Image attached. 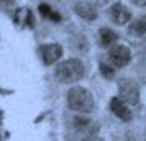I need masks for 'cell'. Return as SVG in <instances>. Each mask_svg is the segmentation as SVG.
Listing matches in <instances>:
<instances>
[{"instance_id": "obj_1", "label": "cell", "mask_w": 146, "mask_h": 141, "mask_svg": "<svg viewBox=\"0 0 146 141\" xmlns=\"http://www.w3.org/2000/svg\"><path fill=\"white\" fill-rule=\"evenodd\" d=\"M67 105L71 110L79 113H90L94 110V97L90 90L82 85H74L67 92Z\"/></svg>"}, {"instance_id": "obj_2", "label": "cell", "mask_w": 146, "mask_h": 141, "mask_svg": "<svg viewBox=\"0 0 146 141\" xmlns=\"http://www.w3.org/2000/svg\"><path fill=\"white\" fill-rule=\"evenodd\" d=\"M84 72H86V67L82 64V61L76 58L64 61L56 67V77L62 84H74L80 81L84 77Z\"/></svg>"}, {"instance_id": "obj_3", "label": "cell", "mask_w": 146, "mask_h": 141, "mask_svg": "<svg viewBox=\"0 0 146 141\" xmlns=\"http://www.w3.org/2000/svg\"><path fill=\"white\" fill-rule=\"evenodd\" d=\"M118 94L120 99H123L128 105H136L139 102V89L135 81L121 79L118 82Z\"/></svg>"}, {"instance_id": "obj_4", "label": "cell", "mask_w": 146, "mask_h": 141, "mask_svg": "<svg viewBox=\"0 0 146 141\" xmlns=\"http://www.w3.org/2000/svg\"><path fill=\"white\" fill-rule=\"evenodd\" d=\"M40 56L46 66H51L62 56V48H61V44H56V43L43 44V46H40Z\"/></svg>"}, {"instance_id": "obj_5", "label": "cell", "mask_w": 146, "mask_h": 141, "mask_svg": "<svg viewBox=\"0 0 146 141\" xmlns=\"http://www.w3.org/2000/svg\"><path fill=\"white\" fill-rule=\"evenodd\" d=\"M108 59H110V62H112L115 67H123L126 66L128 62H130V59H131V53H130V49L126 46H121V44H118V46H115L110 49V53H108Z\"/></svg>"}, {"instance_id": "obj_6", "label": "cell", "mask_w": 146, "mask_h": 141, "mask_svg": "<svg viewBox=\"0 0 146 141\" xmlns=\"http://www.w3.org/2000/svg\"><path fill=\"white\" fill-rule=\"evenodd\" d=\"M74 12L79 15L82 20H87V21L97 20V15H99L95 5L90 3V2H76L74 3Z\"/></svg>"}, {"instance_id": "obj_7", "label": "cell", "mask_w": 146, "mask_h": 141, "mask_svg": "<svg viewBox=\"0 0 146 141\" xmlns=\"http://www.w3.org/2000/svg\"><path fill=\"white\" fill-rule=\"evenodd\" d=\"M110 108H112V112L117 115L121 121H130L131 120L133 115H131V110H130V105H128L123 99H120V97L112 99V102H110Z\"/></svg>"}, {"instance_id": "obj_8", "label": "cell", "mask_w": 146, "mask_h": 141, "mask_svg": "<svg viewBox=\"0 0 146 141\" xmlns=\"http://www.w3.org/2000/svg\"><path fill=\"white\" fill-rule=\"evenodd\" d=\"M110 17H112V20L117 25H126L128 21L131 20V13H130V10L123 3H115V5H112V8H110Z\"/></svg>"}, {"instance_id": "obj_9", "label": "cell", "mask_w": 146, "mask_h": 141, "mask_svg": "<svg viewBox=\"0 0 146 141\" xmlns=\"http://www.w3.org/2000/svg\"><path fill=\"white\" fill-rule=\"evenodd\" d=\"M99 38H100V44L102 46H112L113 43L118 40L117 33L113 30H110V28H100Z\"/></svg>"}, {"instance_id": "obj_10", "label": "cell", "mask_w": 146, "mask_h": 141, "mask_svg": "<svg viewBox=\"0 0 146 141\" xmlns=\"http://www.w3.org/2000/svg\"><path fill=\"white\" fill-rule=\"evenodd\" d=\"M128 33L133 34V36H143L146 33V15H143L138 20L133 21L128 28Z\"/></svg>"}, {"instance_id": "obj_11", "label": "cell", "mask_w": 146, "mask_h": 141, "mask_svg": "<svg viewBox=\"0 0 146 141\" xmlns=\"http://www.w3.org/2000/svg\"><path fill=\"white\" fill-rule=\"evenodd\" d=\"M15 21L20 23L21 26H31V25H33L31 12H30L28 8H20V10H17V13H15Z\"/></svg>"}, {"instance_id": "obj_12", "label": "cell", "mask_w": 146, "mask_h": 141, "mask_svg": "<svg viewBox=\"0 0 146 141\" xmlns=\"http://www.w3.org/2000/svg\"><path fill=\"white\" fill-rule=\"evenodd\" d=\"M40 12H41V15H43L44 18H48V20H53V21H59L61 20L59 13L54 12L53 8L49 7V5H46V3H41L40 5Z\"/></svg>"}, {"instance_id": "obj_13", "label": "cell", "mask_w": 146, "mask_h": 141, "mask_svg": "<svg viewBox=\"0 0 146 141\" xmlns=\"http://www.w3.org/2000/svg\"><path fill=\"white\" fill-rule=\"evenodd\" d=\"M113 64L112 66H108V64H102L100 66V71H102V74L105 75V77H108V79H112L113 77Z\"/></svg>"}, {"instance_id": "obj_14", "label": "cell", "mask_w": 146, "mask_h": 141, "mask_svg": "<svg viewBox=\"0 0 146 141\" xmlns=\"http://www.w3.org/2000/svg\"><path fill=\"white\" fill-rule=\"evenodd\" d=\"M135 5H138V7H143V5H146V0H131Z\"/></svg>"}, {"instance_id": "obj_15", "label": "cell", "mask_w": 146, "mask_h": 141, "mask_svg": "<svg viewBox=\"0 0 146 141\" xmlns=\"http://www.w3.org/2000/svg\"><path fill=\"white\" fill-rule=\"evenodd\" d=\"M15 3V0H0V5H12Z\"/></svg>"}]
</instances>
